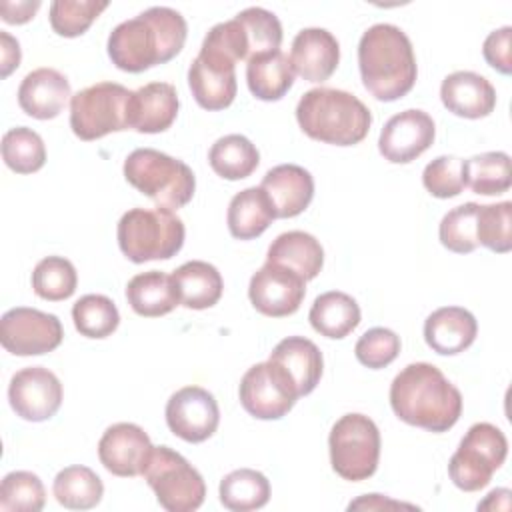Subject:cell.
Wrapping results in <instances>:
<instances>
[{"instance_id": "74e56055", "label": "cell", "mask_w": 512, "mask_h": 512, "mask_svg": "<svg viewBox=\"0 0 512 512\" xmlns=\"http://www.w3.org/2000/svg\"><path fill=\"white\" fill-rule=\"evenodd\" d=\"M76 330L86 338H106L120 324L116 304L104 294H86L72 306Z\"/></svg>"}, {"instance_id": "277c9868", "label": "cell", "mask_w": 512, "mask_h": 512, "mask_svg": "<svg viewBox=\"0 0 512 512\" xmlns=\"http://www.w3.org/2000/svg\"><path fill=\"white\" fill-rule=\"evenodd\" d=\"M296 120L306 136L334 146L362 142L372 126V114L360 98L326 86L312 88L298 100Z\"/></svg>"}, {"instance_id": "3957f363", "label": "cell", "mask_w": 512, "mask_h": 512, "mask_svg": "<svg viewBox=\"0 0 512 512\" xmlns=\"http://www.w3.org/2000/svg\"><path fill=\"white\" fill-rule=\"evenodd\" d=\"M358 68L364 88L380 102L406 96L418 76L410 38L402 28L388 22L374 24L362 34Z\"/></svg>"}, {"instance_id": "7402d4cb", "label": "cell", "mask_w": 512, "mask_h": 512, "mask_svg": "<svg viewBox=\"0 0 512 512\" xmlns=\"http://www.w3.org/2000/svg\"><path fill=\"white\" fill-rule=\"evenodd\" d=\"M440 100L454 116L476 120L488 116L496 108V90L482 74L458 70L442 80Z\"/></svg>"}, {"instance_id": "bcb514c9", "label": "cell", "mask_w": 512, "mask_h": 512, "mask_svg": "<svg viewBox=\"0 0 512 512\" xmlns=\"http://www.w3.org/2000/svg\"><path fill=\"white\" fill-rule=\"evenodd\" d=\"M510 44H512V28L510 26H502L498 30H492L484 44H482V54L484 60L498 70L500 74H510L512 72V52H510Z\"/></svg>"}, {"instance_id": "f907efd6", "label": "cell", "mask_w": 512, "mask_h": 512, "mask_svg": "<svg viewBox=\"0 0 512 512\" xmlns=\"http://www.w3.org/2000/svg\"><path fill=\"white\" fill-rule=\"evenodd\" d=\"M510 490L508 488H496L492 490L484 502L478 504V510H508L510 508Z\"/></svg>"}, {"instance_id": "681fc988", "label": "cell", "mask_w": 512, "mask_h": 512, "mask_svg": "<svg viewBox=\"0 0 512 512\" xmlns=\"http://www.w3.org/2000/svg\"><path fill=\"white\" fill-rule=\"evenodd\" d=\"M358 508H368V510H376V508H414L412 504H402V502H394V500H386L382 498V494H366L354 502L348 504V510H358Z\"/></svg>"}, {"instance_id": "30bf717a", "label": "cell", "mask_w": 512, "mask_h": 512, "mask_svg": "<svg viewBox=\"0 0 512 512\" xmlns=\"http://www.w3.org/2000/svg\"><path fill=\"white\" fill-rule=\"evenodd\" d=\"M158 504L168 512L198 510L206 498L202 474L170 446H154L142 472Z\"/></svg>"}, {"instance_id": "9a60e30c", "label": "cell", "mask_w": 512, "mask_h": 512, "mask_svg": "<svg viewBox=\"0 0 512 512\" xmlns=\"http://www.w3.org/2000/svg\"><path fill=\"white\" fill-rule=\"evenodd\" d=\"M306 296V280L294 270L266 262L252 274L248 284V298L252 306L270 318L294 314Z\"/></svg>"}, {"instance_id": "1f68e13d", "label": "cell", "mask_w": 512, "mask_h": 512, "mask_svg": "<svg viewBox=\"0 0 512 512\" xmlns=\"http://www.w3.org/2000/svg\"><path fill=\"white\" fill-rule=\"evenodd\" d=\"M54 498L60 506L70 510H90L100 504L104 496V484L100 476L88 466H66L52 482Z\"/></svg>"}, {"instance_id": "484cf974", "label": "cell", "mask_w": 512, "mask_h": 512, "mask_svg": "<svg viewBox=\"0 0 512 512\" xmlns=\"http://www.w3.org/2000/svg\"><path fill=\"white\" fill-rule=\"evenodd\" d=\"M126 300L138 316L158 318L180 304V294L172 274L148 270L130 278L126 284Z\"/></svg>"}, {"instance_id": "ffe728a7", "label": "cell", "mask_w": 512, "mask_h": 512, "mask_svg": "<svg viewBox=\"0 0 512 512\" xmlns=\"http://www.w3.org/2000/svg\"><path fill=\"white\" fill-rule=\"evenodd\" d=\"M72 98L68 78L56 68H36L18 86V104L36 120L56 118Z\"/></svg>"}, {"instance_id": "b9f144b4", "label": "cell", "mask_w": 512, "mask_h": 512, "mask_svg": "<svg viewBox=\"0 0 512 512\" xmlns=\"http://www.w3.org/2000/svg\"><path fill=\"white\" fill-rule=\"evenodd\" d=\"M478 244L492 252L506 254L512 250V202L480 204L476 218Z\"/></svg>"}, {"instance_id": "ee69618b", "label": "cell", "mask_w": 512, "mask_h": 512, "mask_svg": "<svg viewBox=\"0 0 512 512\" xmlns=\"http://www.w3.org/2000/svg\"><path fill=\"white\" fill-rule=\"evenodd\" d=\"M400 346H402L400 336L394 330L376 326V328L366 330L358 338V342L354 346V354L362 366L380 370L398 358Z\"/></svg>"}, {"instance_id": "d6a6232c", "label": "cell", "mask_w": 512, "mask_h": 512, "mask_svg": "<svg viewBox=\"0 0 512 512\" xmlns=\"http://www.w3.org/2000/svg\"><path fill=\"white\" fill-rule=\"evenodd\" d=\"M208 162L220 178L242 180L258 168L260 152L246 136L226 134L210 146Z\"/></svg>"}, {"instance_id": "d4e9b609", "label": "cell", "mask_w": 512, "mask_h": 512, "mask_svg": "<svg viewBox=\"0 0 512 512\" xmlns=\"http://www.w3.org/2000/svg\"><path fill=\"white\" fill-rule=\"evenodd\" d=\"M268 360L280 364L292 376L300 398L310 394L322 378V352L304 336H288L280 340L270 352Z\"/></svg>"}, {"instance_id": "83f0119b", "label": "cell", "mask_w": 512, "mask_h": 512, "mask_svg": "<svg viewBox=\"0 0 512 512\" xmlns=\"http://www.w3.org/2000/svg\"><path fill=\"white\" fill-rule=\"evenodd\" d=\"M294 68L290 58L278 48L252 56L246 64V84L254 98L264 102H276L294 84Z\"/></svg>"}, {"instance_id": "2e32d148", "label": "cell", "mask_w": 512, "mask_h": 512, "mask_svg": "<svg viewBox=\"0 0 512 512\" xmlns=\"http://www.w3.org/2000/svg\"><path fill=\"white\" fill-rule=\"evenodd\" d=\"M188 86L200 108L224 110L236 98V62L200 46L198 56L188 68Z\"/></svg>"}, {"instance_id": "ab89813d", "label": "cell", "mask_w": 512, "mask_h": 512, "mask_svg": "<svg viewBox=\"0 0 512 512\" xmlns=\"http://www.w3.org/2000/svg\"><path fill=\"white\" fill-rule=\"evenodd\" d=\"M234 18L240 22V26L246 34L250 58L280 48L282 24L274 12L260 8V6H250L242 12H238Z\"/></svg>"}, {"instance_id": "44dd1931", "label": "cell", "mask_w": 512, "mask_h": 512, "mask_svg": "<svg viewBox=\"0 0 512 512\" xmlns=\"http://www.w3.org/2000/svg\"><path fill=\"white\" fill-rule=\"evenodd\" d=\"M260 188L272 202L276 218H294L302 214L314 198V178L298 164H278L270 168Z\"/></svg>"}, {"instance_id": "4316f807", "label": "cell", "mask_w": 512, "mask_h": 512, "mask_svg": "<svg viewBox=\"0 0 512 512\" xmlns=\"http://www.w3.org/2000/svg\"><path fill=\"white\" fill-rule=\"evenodd\" d=\"M266 262L286 266L308 282L314 280L324 266V248L312 234L290 230L272 240L266 252Z\"/></svg>"}, {"instance_id": "f6af8a7d", "label": "cell", "mask_w": 512, "mask_h": 512, "mask_svg": "<svg viewBox=\"0 0 512 512\" xmlns=\"http://www.w3.org/2000/svg\"><path fill=\"white\" fill-rule=\"evenodd\" d=\"M422 184L434 198H454L466 188L464 160L458 156H438L426 164Z\"/></svg>"}, {"instance_id": "4dcf8cb0", "label": "cell", "mask_w": 512, "mask_h": 512, "mask_svg": "<svg viewBox=\"0 0 512 512\" xmlns=\"http://www.w3.org/2000/svg\"><path fill=\"white\" fill-rule=\"evenodd\" d=\"M360 316L362 314L358 302L350 294L340 290L320 294L308 312L312 328L332 340H340L356 330V326L360 324Z\"/></svg>"}, {"instance_id": "7bdbcfd3", "label": "cell", "mask_w": 512, "mask_h": 512, "mask_svg": "<svg viewBox=\"0 0 512 512\" xmlns=\"http://www.w3.org/2000/svg\"><path fill=\"white\" fill-rule=\"evenodd\" d=\"M106 8V0H54L50 4V26L58 36L76 38L84 34Z\"/></svg>"}, {"instance_id": "603a6c76", "label": "cell", "mask_w": 512, "mask_h": 512, "mask_svg": "<svg viewBox=\"0 0 512 512\" xmlns=\"http://www.w3.org/2000/svg\"><path fill=\"white\" fill-rule=\"evenodd\" d=\"M478 334L474 314L462 306H442L424 322L426 344L442 356H454L470 348Z\"/></svg>"}, {"instance_id": "836d02e7", "label": "cell", "mask_w": 512, "mask_h": 512, "mask_svg": "<svg viewBox=\"0 0 512 512\" xmlns=\"http://www.w3.org/2000/svg\"><path fill=\"white\" fill-rule=\"evenodd\" d=\"M220 502L232 512H250L268 504L270 482L252 468H238L220 480Z\"/></svg>"}, {"instance_id": "e0dca14e", "label": "cell", "mask_w": 512, "mask_h": 512, "mask_svg": "<svg viewBox=\"0 0 512 512\" xmlns=\"http://www.w3.org/2000/svg\"><path fill=\"white\" fill-rule=\"evenodd\" d=\"M436 136L434 120L428 112L408 108L394 114L380 130L378 150L392 164H408L424 154Z\"/></svg>"}, {"instance_id": "f1b7e54d", "label": "cell", "mask_w": 512, "mask_h": 512, "mask_svg": "<svg viewBox=\"0 0 512 512\" xmlns=\"http://www.w3.org/2000/svg\"><path fill=\"white\" fill-rule=\"evenodd\" d=\"M180 304L190 310L212 308L224 290V280L218 268L204 260H190L172 272Z\"/></svg>"}, {"instance_id": "f35d334b", "label": "cell", "mask_w": 512, "mask_h": 512, "mask_svg": "<svg viewBox=\"0 0 512 512\" xmlns=\"http://www.w3.org/2000/svg\"><path fill=\"white\" fill-rule=\"evenodd\" d=\"M46 504L42 480L28 470H14L2 478L0 510L2 512H38Z\"/></svg>"}, {"instance_id": "cb8c5ba5", "label": "cell", "mask_w": 512, "mask_h": 512, "mask_svg": "<svg viewBox=\"0 0 512 512\" xmlns=\"http://www.w3.org/2000/svg\"><path fill=\"white\" fill-rule=\"evenodd\" d=\"M180 100L168 82H150L134 90L130 106V128L140 134L168 130L178 116Z\"/></svg>"}, {"instance_id": "6da1fadb", "label": "cell", "mask_w": 512, "mask_h": 512, "mask_svg": "<svg viewBox=\"0 0 512 512\" xmlns=\"http://www.w3.org/2000/svg\"><path fill=\"white\" fill-rule=\"evenodd\" d=\"M186 34L188 26L178 10L152 6L110 32L108 56L118 70L138 74L178 56Z\"/></svg>"}, {"instance_id": "8d00e7d4", "label": "cell", "mask_w": 512, "mask_h": 512, "mask_svg": "<svg viewBox=\"0 0 512 512\" xmlns=\"http://www.w3.org/2000/svg\"><path fill=\"white\" fill-rule=\"evenodd\" d=\"M2 158L16 174L38 172L46 162L44 140L28 126L10 128L2 136Z\"/></svg>"}, {"instance_id": "c3c4849f", "label": "cell", "mask_w": 512, "mask_h": 512, "mask_svg": "<svg viewBox=\"0 0 512 512\" xmlns=\"http://www.w3.org/2000/svg\"><path fill=\"white\" fill-rule=\"evenodd\" d=\"M0 48H2V78H6L14 68L20 66V44L16 38H12L8 32H0Z\"/></svg>"}, {"instance_id": "8fae6325", "label": "cell", "mask_w": 512, "mask_h": 512, "mask_svg": "<svg viewBox=\"0 0 512 512\" xmlns=\"http://www.w3.org/2000/svg\"><path fill=\"white\" fill-rule=\"evenodd\" d=\"M238 396L242 408L258 420H280L300 398L292 376L272 360L258 362L244 372Z\"/></svg>"}, {"instance_id": "f546056e", "label": "cell", "mask_w": 512, "mask_h": 512, "mask_svg": "<svg viewBox=\"0 0 512 512\" xmlns=\"http://www.w3.org/2000/svg\"><path fill=\"white\" fill-rule=\"evenodd\" d=\"M274 218L272 202L260 186H250L234 194L226 212L228 230L238 240L258 238Z\"/></svg>"}, {"instance_id": "8992f818", "label": "cell", "mask_w": 512, "mask_h": 512, "mask_svg": "<svg viewBox=\"0 0 512 512\" xmlns=\"http://www.w3.org/2000/svg\"><path fill=\"white\" fill-rule=\"evenodd\" d=\"M184 236V222L166 208H130L116 228L118 246L134 264L170 260L182 250Z\"/></svg>"}, {"instance_id": "7dc6e473", "label": "cell", "mask_w": 512, "mask_h": 512, "mask_svg": "<svg viewBox=\"0 0 512 512\" xmlns=\"http://www.w3.org/2000/svg\"><path fill=\"white\" fill-rule=\"evenodd\" d=\"M38 8H40V0H32V2L30 0H26V2L2 0L0 2L2 20L8 24H24V22L32 20Z\"/></svg>"}, {"instance_id": "ac0fdd59", "label": "cell", "mask_w": 512, "mask_h": 512, "mask_svg": "<svg viewBox=\"0 0 512 512\" xmlns=\"http://www.w3.org/2000/svg\"><path fill=\"white\" fill-rule=\"evenodd\" d=\"M150 436L132 422H118L104 430L98 442L100 464L114 476H142L152 454Z\"/></svg>"}, {"instance_id": "7c38bea8", "label": "cell", "mask_w": 512, "mask_h": 512, "mask_svg": "<svg viewBox=\"0 0 512 512\" xmlns=\"http://www.w3.org/2000/svg\"><path fill=\"white\" fill-rule=\"evenodd\" d=\"M64 338L62 322L56 314H48L28 306H16L2 314L0 342L14 356H40L60 346Z\"/></svg>"}, {"instance_id": "5b68a950", "label": "cell", "mask_w": 512, "mask_h": 512, "mask_svg": "<svg viewBox=\"0 0 512 512\" xmlns=\"http://www.w3.org/2000/svg\"><path fill=\"white\" fill-rule=\"evenodd\" d=\"M124 178L140 194L148 196L156 208L178 210L186 206L196 190L192 168L160 150L136 148L124 160Z\"/></svg>"}, {"instance_id": "52a82bcc", "label": "cell", "mask_w": 512, "mask_h": 512, "mask_svg": "<svg viewBox=\"0 0 512 512\" xmlns=\"http://www.w3.org/2000/svg\"><path fill=\"white\" fill-rule=\"evenodd\" d=\"M134 90L118 82L92 84L70 98V128L80 140H98L130 128Z\"/></svg>"}, {"instance_id": "d6986e66", "label": "cell", "mask_w": 512, "mask_h": 512, "mask_svg": "<svg viewBox=\"0 0 512 512\" xmlns=\"http://www.w3.org/2000/svg\"><path fill=\"white\" fill-rule=\"evenodd\" d=\"M340 62V44L326 28H304L292 40L290 64L306 82L328 80Z\"/></svg>"}, {"instance_id": "e575fe53", "label": "cell", "mask_w": 512, "mask_h": 512, "mask_svg": "<svg viewBox=\"0 0 512 512\" xmlns=\"http://www.w3.org/2000/svg\"><path fill=\"white\" fill-rule=\"evenodd\" d=\"M464 180L482 196L504 194L512 184L510 156L506 152H482L464 160Z\"/></svg>"}, {"instance_id": "5bb4252c", "label": "cell", "mask_w": 512, "mask_h": 512, "mask_svg": "<svg viewBox=\"0 0 512 512\" xmlns=\"http://www.w3.org/2000/svg\"><path fill=\"white\" fill-rule=\"evenodd\" d=\"M64 398L58 376L44 366H26L10 378L8 400L16 416L28 422L52 418Z\"/></svg>"}, {"instance_id": "d590c367", "label": "cell", "mask_w": 512, "mask_h": 512, "mask_svg": "<svg viewBox=\"0 0 512 512\" xmlns=\"http://www.w3.org/2000/svg\"><path fill=\"white\" fill-rule=\"evenodd\" d=\"M78 274L64 256H46L32 270V290L38 298L60 302L76 292Z\"/></svg>"}, {"instance_id": "7a4b0ae2", "label": "cell", "mask_w": 512, "mask_h": 512, "mask_svg": "<svg viewBox=\"0 0 512 512\" xmlns=\"http://www.w3.org/2000/svg\"><path fill=\"white\" fill-rule=\"evenodd\" d=\"M394 414L428 432H448L462 414L460 390L430 362H414L402 368L390 384Z\"/></svg>"}, {"instance_id": "ba28073f", "label": "cell", "mask_w": 512, "mask_h": 512, "mask_svg": "<svg viewBox=\"0 0 512 512\" xmlns=\"http://www.w3.org/2000/svg\"><path fill=\"white\" fill-rule=\"evenodd\" d=\"M508 456L504 432L490 422H476L460 440L448 462L452 484L464 492H476L492 480Z\"/></svg>"}, {"instance_id": "4fadbf2b", "label": "cell", "mask_w": 512, "mask_h": 512, "mask_svg": "<svg viewBox=\"0 0 512 512\" xmlns=\"http://www.w3.org/2000/svg\"><path fill=\"white\" fill-rule=\"evenodd\" d=\"M166 424L184 442H204L220 424L218 402L206 388L184 386L166 402Z\"/></svg>"}, {"instance_id": "60d3db41", "label": "cell", "mask_w": 512, "mask_h": 512, "mask_svg": "<svg viewBox=\"0 0 512 512\" xmlns=\"http://www.w3.org/2000/svg\"><path fill=\"white\" fill-rule=\"evenodd\" d=\"M480 204L466 202L446 212L438 226V236L444 248L456 254H468L478 248L476 218Z\"/></svg>"}, {"instance_id": "9c48e42d", "label": "cell", "mask_w": 512, "mask_h": 512, "mask_svg": "<svg viewBox=\"0 0 512 512\" xmlns=\"http://www.w3.org/2000/svg\"><path fill=\"white\" fill-rule=\"evenodd\" d=\"M332 470L350 482L370 478L380 460V430L366 414L350 412L334 422L330 436Z\"/></svg>"}]
</instances>
